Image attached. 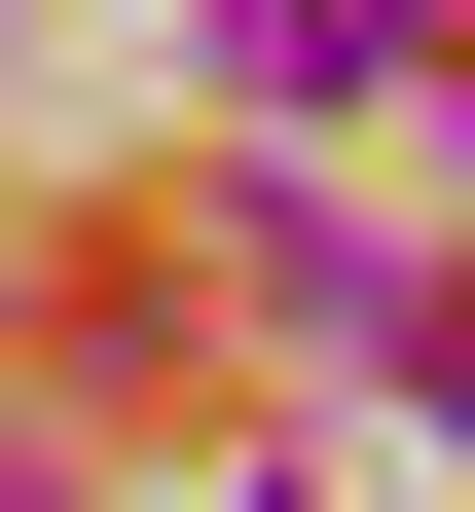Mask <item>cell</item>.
I'll list each match as a JSON object with an SVG mask.
<instances>
[{
  "mask_svg": "<svg viewBox=\"0 0 475 512\" xmlns=\"http://www.w3.org/2000/svg\"><path fill=\"white\" fill-rule=\"evenodd\" d=\"M402 37H439V0H220V74H256V110H366Z\"/></svg>",
  "mask_w": 475,
  "mask_h": 512,
  "instance_id": "6da1fadb",
  "label": "cell"
}]
</instances>
